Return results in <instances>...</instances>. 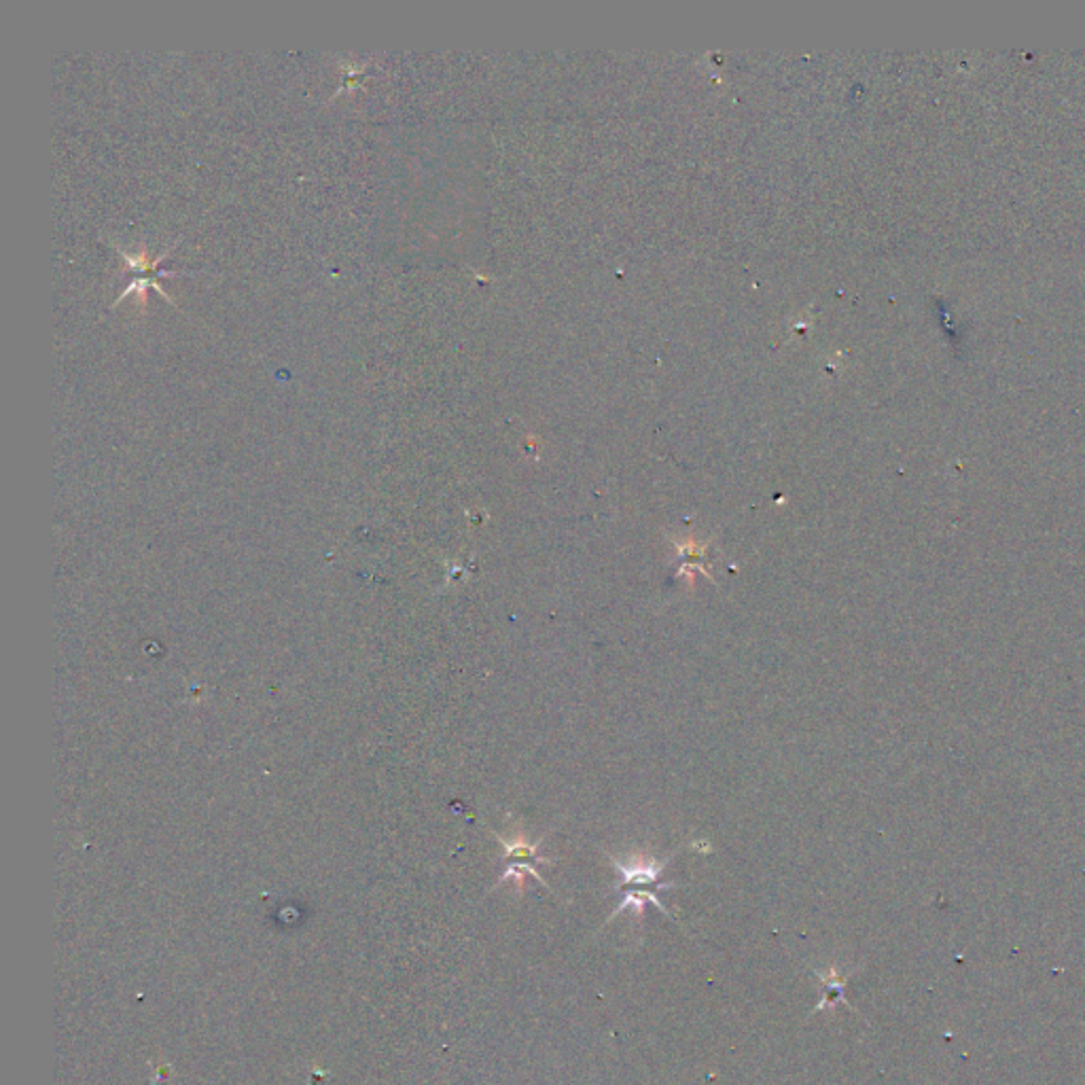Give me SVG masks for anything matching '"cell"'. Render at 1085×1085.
<instances>
[{"mask_svg":"<svg viewBox=\"0 0 1085 1085\" xmlns=\"http://www.w3.org/2000/svg\"><path fill=\"white\" fill-rule=\"evenodd\" d=\"M611 863L615 865L617 874L621 876V882L617 884V888H621V890H630V888L662 890V888L672 887V884L659 882V876H662L666 860H656L653 857H648V854L636 852L628 859V863L617 860L615 857H611Z\"/></svg>","mask_w":1085,"mask_h":1085,"instance_id":"cell-1","label":"cell"},{"mask_svg":"<svg viewBox=\"0 0 1085 1085\" xmlns=\"http://www.w3.org/2000/svg\"><path fill=\"white\" fill-rule=\"evenodd\" d=\"M670 543H672V547L676 549L678 557H681V560H683L681 568H678V573H676V577H683V575H687L689 584L694 585L695 584V575H704L706 579H711L713 584H714L713 575L708 573V568H706V564H704L706 556H708V545H711V541L702 543V541H695L694 537H687V538H685V541H676V538H670Z\"/></svg>","mask_w":1085,"mask_h":1085,"instance_id":"cell-2","label":"cell"},{"mask_svg":"<svg viewBox=\"0 0 1085 1085\" xmlns=\"http://www.w3.org/2000/svg\"><path fill=\"white\" fill-rule=\"evenodd\" d=\"M816 978L821 979V986L824 988L823 994V1001L816 1005L814 1011H823L833 1007V1005L838 1003H846L844 1001V986H846V975H840L838 969H827V971L821 973L816 971Z\"/></svg>","mask_w":1085,"mask_h":1085,"instance_id":"cell-3","label":"cell"},{"mask_svg":"<svg viewBox=\"0 0 1085 1085\" xmlns=\"http://www.w3.org/2000/svg\"><path fill=\"white\" fill-rule=\"evenodd\" d=\"M499 841H501L502 846H505L507 857L511 859L513 863H547V865L551 863L549 859L538 857V846H541V841L532 844V841H529V838H526V835H522V833H520L518 838L511 840V841L502 840V838Z\"/></svg>","mask_w":1085,"mask_h":1085,"instance_id":"cell-4","label":"cell"}]
</instances>
